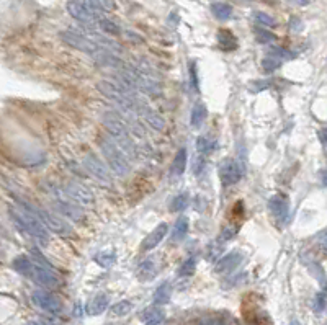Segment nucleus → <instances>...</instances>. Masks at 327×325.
<instances>
[{"label": "nucleus", "mask_w": 327, "mask_h": 325, "mask_svg": "<svg viewBox=\"0 0 327 325\" xmlns=\"http://www.w3.org/2000/svg\"><path fill=\"white\" fill-rule=\"evenodd\" d=\"M12 266L17 273L30 278L43 287H56L59 284V279L54 274L53 268L48 265L46 260L41 258V255H36L35 260L27 257V255H20L14 260Z\"/></svg>", "instance_id": "obj_1"}, {"label": "nucleus", "mask_w": 327, "mask_h": 325, "mask_svg": "<svg viewBox=\"0 0 327 325\" xmlns=\"http://www.w3.org/2000/svg\"><path fill=\"white\" fill-rule=\"evenodd\" d=\"M10 216H12V221L17 224V227L27 232L28 235H32L35 240H38L43 245H46V242L49 240V235H48V227L43 224V221L40 219L38 216L32 212L30 209L23 208L18 209V208H10Z\"/></svg>", "instance_id": "obj_2"}, {"label": "nucleus", "mask_w": 327, "mask_h": 325, "mask_svg": "<svg viewBox=\"0 0 327 325\" xmlns=\"http://www.w3.org/2000/svg\"><path fill=\"white\" fill-rule=\"evenodd\" d=\"M103 121H105V126L108 129V133L113 136L115 142L118 144L123 151L129 155H136L138 149H136L134 142L131 139V131H129V126H126V123L123 121L120 116L112 115V113L105 115Z\"/></svg>", "instance_id": "obj_3"}, {"label": "nucleus", "mask_w": 327, "mask_h": 325, "mask_svg": "<svg viewBox=\"0 0 327 325\" xmlns=\"http://www.w3.org/2000/svg\"><path fill=\"white\" fill-rule=\"evenodd\" d=\"M100 149L105 155V160L110 165V168L118 173L126 175L129 172V162L126 157V152L112 139H100Z\"/></svg>", "instance_id": "obj_4"}, {"label": "nucleus", "mask_w": 327, "mask_h": 325, "mask_svg": "<svg viewBox=\"0 0 327 325\" xmlns=\"http://www.w3.org/2000/svg\"><path fill=\"white\" fill-rule=\"evenodd\" d=\"M67 12L72 18L85 25L98 23L102 20V12L97 9L94 0H69L67 2Z\"/></svg>", "instance_id": "obj_5"}, {"label": "nucleus", "mask_w": 327, "mask_h": 325, "mask_svg": "<svg viewBox=\"0 0 327 325\" xmlns=\"http://www.w3.org/2000/svg\"><path fill=\"white\" fill-rule=\"evenodd\" d=\"M22 206H23V208L30 209L32 212H35V214L43 221V224H45V226L49 230H53L54 234L63 235V237L72 235V227L64 219H61L59 216L53 214L51 211H46V209H41V208H35V206H32L30 203H22Z\"/></svg>", "instance_id": "obj_6"}, {"label": "nucleus", "mask_w": 327, "mask_h": 325, "mask_svg": "<svg viewBox=\"0 0 327 325\" xmlns=\"http://www.w3.org/2000/svg\"><path fill=\"white\" fill-rule=\"evenodd\" d=\"M51 193L53 196L56 198V208L59 209V212L63 214L67 219H72V221H82L84 219V212L80 211L79 204L74 203L72 199L66 195L63 191V188H56V186H51Z\"/></svg>", "instance_id": "obj_7"}, {"label": "nucleus", "mask_w": 327, "mask_h": 325, "mask_svg": "<svg viewBox=\"0 0 327 325\" xmlns=\"http://www.w3.org/2000/svg\"><path fill=\"white\" fill-rule=\"evenodd\" d=\"M63 191L69 196L74 203L79 206H94L95 198L92 195V191L79 182H69L63 186Z\"/></svg>", "instance_id": "obj_8"}, {"label": "nucleus", "mask_w": 327, "mask_h": 325, "mask_svg": "<svg viewBox=\"0 0 327 325\" xmlns=\"http://www.w3.org/2000/svg\"><path fill=\"white\" fill-rule=\"evenodd\" d=\"M32 301L36 307H40L45 312H49V314H59V312L63 310V302L48 291L36 289L32 294Z\"/></svg>", "instance_id": "obj_9"}, {"label": "nucleus", "mask_w": 327, "mask_h": 325, "mask_svg": "<svg viewBox=\"0 0 327 325\" xmlns=\"http://www.w3.org/2000/svg\"><path fill=\"white\" fill-rule=\"evenodd\" d=\"M242 167L239 165L236 159H224L219 164V178L223 186H231L237 183L242 177Z\"/></svg>", "instance_id": "obj_10"}, {"label": "nucleus", "mask_w": 327, "mask_h": 325, "mask_svg": "<svg viewBox=\"0 0 327 325\" xmlns=\"http://www.w3.org/2000/svg\"><path fill=\"white\" fill-rule=\"evenodd\" d=\"M84 167L94 175V177L102 183H107L110 185L112 183V175H110L108 167L105 165V162H102L100 159L97 157L95 154H87L84 159Z\"/></svg>", "instance_id": "obj_11"}, {"label": "nucleus", "mask_w": 327, "mask_h": 325, "mask_svg": "<svg viewBox=\"0 0 327 325\" xmlns=\"http://www.w3.org/2000/svg\"><path fill=\"white\" fill-rule=\"evenodd\" d=\"M268 208H270L271 216H273L278 222H286V221H288V216H289V206H288V201H286L285 198H281V196H273V198H270V201H268Z\"/></svg>", "instance_id": "obj_12"}, {"label": "nucleus", "mask_w": 327, "mask_h": 325, "mask_svg": "<svg viewBox=\"0 0 327 325\" xmlns=\"http://www.w3.org/2000/svg\"><path fill=\"white\" fill-rule=\"evenodd\" d=\"M240 261H242V253H240V252H231V253L224 255L223 258H219V261L214 266V270L218 273H226V271L236 270Z\"/></svg>", "instance_id": "obj_13"}, {"label": "nucleus", "mask_w": 327, "mask_h": 325, "mask_svg": "<svg viewBox=\"0 0 327 325\" xmlns=\"http://www.w3.org/2000/svg\"><path fill=\"white\" fill-rule=\"evenodd\" d=\"M159 273V265L156 257H147L138 268V278L141 281H151Z\"/></svg>", "instance_id": "obj_14"}, {"label": "nucleus", "mask_w": 327, "mask_h": 325, "mask_svg": "<svg viewBox=\"0 0 327 325\" xmlns=\"http://www.w3.org/2000/svg\"><path fill=\"white\" fill-rule=\"evenodd\" d=\"M167 224H159V226L152 230V232L149 234L144 239L143 242V250H152V248H156L160 242H162V239L165 237V234H167Z\"/></svg>", "instance_id": "obj_15"}, {"label": "nucleus", "mask_w": 327, "mask_h": 325, "mask_svg": "<svg viewBox=\"0 0 327 325\" xmlns=\"http://www.w3.org/2000/svg\"><path fill=\"white\" fill-rule=\"evenodd\" d=\"M139 318L144 323H152V325H162L164 318H165V312L159 307V305H152V307H147L139 314Z\"/></svg>", "instance_id": "obj_16"}, {"label": "nucleus", "mask_w": 327, "mask_h": 325, "mask_svg": "<svg viewBox=\"0 0 327 325\" xmlns=\"http://www.w3.org/2000/svg\"><path fill=\"white\" fill-rule=\"evenodd\" d=\"M110 304V296L105 294V292H100V294H97L92 301L89 302V314L90 315H100L105 312V309L108 307Z\"/></svg>", "instance_id": "obj_17"}, {"label": "nucleus", "mask_w": 327, "mask_h": 325, "mask_svg": "<svg viewBox=\"0 0 327 325\" xmlns=\"http://www.w3.org/2000/svg\"><path fill=\"white\" fill-rule=\"evenodd\" d=\"M185 168H187V149L183 147L177 152L174 162H172L170 173L174 175V177H180V175H183Z\"/></svg>", "instance_id": "obj_18"}, {"label": "nucleus", "mask_w": 327, "mask_h": 325, "mask_svg": "<svg viewBox=\"0 0 327 325\" xmlns=\"http://www.w3.org/2000/svg\"><path fill=\"white\" fill-rule=\"evenodd\" d=\"M188 226H190V222H188V217L187 216H180L177 219L175 222V226H174V230H172V240L174 242H182L185 239V235H187L188 232Z\"/></svg>", "instance_id": "obj_19"}, {"label": "nucleus", "mask_w": 327, "mask_h": 325, "mask_svg": "<svg viewBox=\"0 0 327 325\" xmlns=\"http://www.w3.org/2000/svg\"><path fill=\"white\" fill-rule=\"evenodd\" d=\"M211 12H213V15L221 22L229 20V18L232 17V7L226 2H214L211 5Z\"/></svg>", "instance_id": "obj_20"}, {"label": "nucleus", "mask_w": 327, "mask_h": 325, "mask_svg": "<svg viewBox=\"0 0 327 325\" xmlns=\"http://www.w3.org/2000/svg\"><path fill=\"white\" fill-rule=\"evenodd\" d=\"M206 115H208L206 106L203 105L201 102L195 103L193 110H192V118H190V123H192V126H193V128H200L201 124L205 123Z\"/></svg>", "instance_id": "obj_21"}, {"label": "nucleus", "mask_w": 327, "mask_h": 325, "mask_svg": "<svg viewBox=\"0 0 327 325\" xmlns=\"http://www.w3.org/2000/svg\"><path fill=\"white\" fill-rule=\"evenodd\" d=\"M218 41L221 45V49H226V51H232V49L237 48V41L229 30H219L218 31Z\"/></svg>", "instance_id": "obj_22"}, {"label": "nucleus", "mask_w": 327, "mask_h": 325, "mask_svg": "<svg viewBox=\"0 0 327 325\" xmlns=\"http://www.w3.org/2000/svg\"><path fill=\"white\" fill-rule=\"evenodd\" d=\"M170 297H172V287L169 283H162L156 289V292H154V302H156L157 305L169 304Z\"/></svg>", "instance_id": "obj_23"}, {"label": "nucleus", "mask_w": 327, "mask_h": 325, "mask_svg": "<svg viewBox=\"0 0 327 325\" xmlns=\"http://www.w3.org/2000/svg\"><path fill=\"white\" fill-rule=\"evenodd\" d=\"M216 149V141L214 139H208V137H198L196 139V151L201 155V157H205V155L211 154Z\"/></svg>", "instance_id": "obj_24"}, {"label": "nucleus", "mask_w": 327, "mask_h": 325, "mask_svg": "<svg viewBox=\"0 0 327 325\" xmlns=\"http://www.w3.org/2000/svg\"><path fill=\"white\" fill-rule=\"evenodd\" d=\"M133 310V302L131 301H120V302H116L112 309H110V315L112 317H125L128 315L129 312Z\"/></svg>", "instance_id": "obj_25"}, {"label": "nucleus", "mask_w": 327, "mask_h": 325, "mask_svg": "<svg viewBox=\"0 0 327 325\" xmlns=\"http://www.w3.org/2000/svg\"><path fill=\"white\" fill-rule=\"evenodd\" d=\"M188 201H190L188 193H180V195L175 196L174 199H172V203H170V211H172V212L183 211V209L188 206Z\"/></svg>", "instance_id": "obj_26"}, {"label": "nucleus", "mask_w": 327, "mask_h": 325, "mask_svg": "<svg viewBox=\"0 0 327 325\" xmlns=\"http://www.w3.org/2000/svg\"><path fill=\"white\" fill-rule=\"evenodd\" d=\"M280 66H281V59L275 58V56H270V54H268V58L262 59V69H263V71L267 72V74L275 72Z\"/></svg>", "instance_id": "obj_27"}, {"label": "nucleus", "mask_w": 327, "mask_h": 325, "mask_svg": "<svg viewBox=\"0 0 327 325\" xmlns=\"http://www.w3.org/2000/svg\"><path fill=\"white\" fill-rule=\"evenodd\" d=\"M195 270H196V260L195 257H190L188 260H185L182 263L178 274H180V276H190V274H193Z\"/></svg>", "instance_id": "obj_28"}, {"label": "nucleus", "mask_w": 327, "mask_h": 325, "mask_svg": "<svg viewBox=\"0 0 327 325\" xmlns=\"http://www.w3.org/2000/svg\"><path fill=\"white\" fill-rule=\"evenodd\" d=\"M312 307H314V312H317V314L324 312V309L327 307V294H325V292L320 291V292H317L316 296H314Z\"/></svg>", "instance_id": "obj_29"}, {"label": "nucleus", "mask_w": 327, "mask_h": 325, "mask_svg": "<svg viewBox=\"0 0 327 325\" xmlns=\"http://www.w3.org/2000/svg\"><path fill=\"white\" fill-rule=\"evenodd\" d=\"M268 54H270V56H275V58H278V59H281V61H283V59L291 61V59L296 58L294 53L288 51V49H285V48H271Z\"/></svg>", "instance_id": "obj_30"}, {"label": "nucleus", "mask_w": 327, "mask_h": 325, "mask_svg": "<svg viewBox=\"0 0 327 325\" xmlns=\"http://www.w3.org/2000/svg\"><path fill=\"white\" fill-rule=\"evenodd\" d=\"M98 25H100V28L105 31V35H118L120 33L118 25H115L112 20H107V18H102V20L98 22Z\"/></svg>", "instance_id": "obj_31"}, {"label": "nucleus", "mask_w": 327, "mask_h": 325, "mask_svg": "<svg viewBox=\"0 0 327 325\" xmlns=\"http://www.w3.org/2000/svg\"><path fill=\"white\" fill-rule=\"evenodd\" d=\"M255 38L258 43H262V45H267V43H271L275 40V35L273 33H270V31L267 30H262V28H257L255 31Z\"/></svg>", "instance_id": "obj_32"}, {"label": "nucleus", "mask_w": 327, "mask_h": 325, "mask_svg": "<svg viewBox=\"0 0 327 325\" xmlns=\"http://www.w3.org/2000/svg\"><path fill=\"white\" fill-rule=\"evenodd\" d=\"M254 20L258 25H262V27H273V25H275L273 18H271L268 14H263V12H255V14H254Z\"/></svg>", "instance_id": "obj_33"}, {"label": "nucleus", "mask_w": 327, "mask_h": 325, "mask_svg": "<svg viewBox=\"0 0 327 325\" xmlns=\"http://www.w3.org/2000/svg\"><path fill=\"white\" fill-rule=\"evenodd\" d=\"M95 261L100 266H112L115 263V255L113 253H100V255H97L95 257Z\"/></svg>", "instance_id": "obj_34"}, {"label": "nucleus", "mask_w": 327, "mask_h": 325, "mask_svg": "<svg viewBox=\"0 0 327 325\" xmlns=\"http://www.w3.org/2000/svg\"><path fill=\"white\" fill-rule=\"evenodd\" d=\"M94 4L100 12H113L116 9L115 0H94Z\"/></svg>", "instance_id": "obj_35"}, {"label": "nucleus", "mask_w": 327, "mask_h": 325, "mask_svg": "<svg viewBox=\"0 0 327 325\" xmlns=\"http://www.w3.org/2000/svg\"><path fill=\"white\" fill-rule=\"evenodd\" d=\"M188 69H190V84H192L193 90H198V71H196L195 62H190Z\"/></svg>", "instance_id": "obj_36"}, {"label": "nucleus", "mask_w": 327, "mask_h": 325, "mask_svg": "<svg viewBox=\"0 0 327 325\" xmlns=\"http://www.w3.org/2000/svg\"><path fill=\"white\" fill-rule=\"evenodd\" d=\"M236 234H237V227H224L223 229V232L219 234V242H227V240H231L232 237H236Z\"/></svg>", "instance_id": "obj_37"}, {"label": "nucleus", "mask_w": 327, "mask_h": 325, "mask_svg": "<svg viewBox=\"0 0 327 325\" xmlns=\"http://www.w3.org/2000/svg\"><path fill=\"white\" fill-rule=\"evenodd\" d=\"M319 139H320V142L324 144V146H327V128L319 131Z\"/></svg>", "instance_id": "obj_38"}, {"label": "nucleus", "mask_w": 327, "mask_h": 325, "mask_svg": "<svg viewBox=\"0 0 327 325\" xmlns=\"http://www.w3.org/2000/svg\"><path fill=\"white\" fill-rule=\"evenodd\" d=\"M319 243H320V247H322V250L327 253V232H324L322 235H320V239H319Z\"/></svg>", "instance_id": "obj_39"}, {"label": "nucleus", "mask_w": 327, "mask_h": 325, "mask_svg": "<svg viewBox=\"0 0 327 325\" xmlns=\"http://www.w3.org/2000/svg\"><path fill=\"white\" fill-rule=\"evenodd\" d=\"M319 178H320V183L324 186H327V170H322L319 173Z\"/></svg>", "instance_id": "obj_40"}, {"label": "nucleus", "mask_w": 327, "mask_h": 325, "mask_svg": "<svg viewBox=\"0 0 327 325\" xmlns=\"http://www.w3.org/2000/svg\"><path fill=\"white\" fill-rule=\"evenodd\" d=\"M291 27H293V28H298V27H301V22L298 20V18H293V20H291Z\"/></svg>", "instance_id": "obj_41"}, {"label": "nucleus", "mask_w": 327, "mask_h": 325, "mask_svg": "<svg viewBox=\"0 0 327 325\" xmlns=\"http://www.w3.org/2000/svg\"><path fill=\"white\" fill-rule=\"evenodd\" d=\"M291 325H303V323H301L299 320H296V318H293V320H291Z\"/></svg>", "instance_id": "obj_42"}, {"label": "nucleus", "mask_w": 327, "mask_h": 325, "mask_svg": "<svg viewBox=\"0 0 327 325\" xmlns=\"http://www.w3.org/2000/svg\"><path fill=\"white\" fill-rule=\"evenodd\" d=\"M40 325H54V323H49V322H43V320H40Z\"/></svg>", "instance_id": "obj_43"}, {"label": "nucleus", "mask_w": 327, "mask_h": 325, "mask_svg": "<svg viewBox=\"0 0 327 325\" xmlns=\"http://www.w3.org/2000/svg\"><path fill=\"white\" fill-rule=\"evenodd\" d=\"M144 325H152V323H144Z\"/></svg>", "instance_id": "obj_44"}]
</instances>
